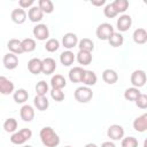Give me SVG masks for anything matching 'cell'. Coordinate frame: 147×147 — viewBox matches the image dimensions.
I'll return each mask as SVG.
<instances>
[{"mask_svg": "<svg viewBox=\"0 0 147 147\" xmlns=\"http://www.w3.org/2000/svg\"><path fill=\"white\" fill-rule=\"evenodd\" d=\"M40 139L41 142L45 147H56L60 144V137L59 134L51 127V126H45L40 130Z\"/></svg>", "mask_w": 147, "mask_h": 147, "instance_id": "1", "label": "cell"}, {"mask_svg": "<svg viewBox=\"0 0 147 147\" xmlns=\"http://www.w3.org/2000/svg\"><path fill=\"white\" fill-rule=\"evenodd\" d=\"M74 95L76 101H78L79 103H87L93 98V91L88 86H80L76 88Z\"/></svg>", "mask_w": 147, "mask_h": 147, "instance_id": "2", "label": "cell"}, {"mask_svg": "<svg viewBox=\"0 0 147 147\" xmlns=\"http://www.w3.org/2000/svg\"><path fill=\"white\" fill-rule=\"evenodd\" d=\"M32 137V131L30 129H22L15 133L11 134L10 137V141L15 145H23L25 141H28L29 139H31Z\"/></svg>", "mask_w": 147, "mask_h": 147, "instance_id": "3", "label": "cell"}, {"mask_svg": "<svg viewBox=\"0 0 147 147\" xmlns=\"http://www.w3.org/2000/svg\"><path fill=\"white\" fill-rule=\"evenodd\" d=\"M114 32L115 31H114V28H113L111 24H109V23H101L96 28L95 34H96V37L100 40H108Z\"/></svg>", "mask_w": 147, "mask_h": 147, "instance_id": "4", "label": "cell"}, {"mask_svg": "<svg viewBox=\"0 0 147 147\" xmlns=\"http://www.w3.org/2000/svg\"><path fill=\"white\" fill-rule=\"evenodd\" d=\"M147 80V75L144 70H134L131 75V84L133 87H142Z\"/></svg>", "mask_w": 147, "mask_h": 147, "instance_id": "5", "label": "cell"}, {"mask_svg": "<svg viewBox=\"0 0 147 147\" xmlns=\"http://www.w3.org/2000/svg\"><path fill=\"white\" fill-rule=\"evenodd\" d=\"M32 33H33V36L36 37V39H38V40H40V41L46 40V39H48V37H49V30H48V28H47L46 24H37V25L33 28Z\"/></svg>", "mask_w": 147, "mask_h": 147, "instance_id": "6", "label": "cell"}, {"mask_svg": "<svg viewBox=\"0 0 147 147\" xmlns=\"http://www.w3.org/2000/svg\"><path fill=\"white\" fill-rule=\"evenodd\" d=\"M78 37L76 33L72 32H68L62 37V45L64 46V48H67L68 51H70L71 48L78 46Z\"/></svg>", "mask_w": 147, "mask_h": 147, "instance_id": "7", "label": "cell"}, {"mask_svg": "<svg viewBox=\"0 0 147 147\" xmlns=\"http://www.w3.org/2000/svg\"><path fill=\"white\" fill-rule=\"evenodd\" d=\"M107 136L111 139V140H119L123 139L124 137V129L123 126L118 125V124H113L108 127L107 130Z\"/></svg>", "mask_w": 147, "mask_h": 147, "instance_id": "8", "label": "cell"}, {"mask_svg": "<svg viewBox=\"0 0 147 147\" xmlns=\"http://www.w3.org/2000/svg\"><path fill=\"white\" fill-rule=\"evenodd\" d=\"M116 25H117V29L119 30V32L127 31L131 28V25H132V18H131V16L130 15H126V14L121 15L119 18L116 22Z\"/></svg>", "mask_w": 147, "mask_h": 147, "instance_id": "9", "label": "cell"}, {"mask_svg": "<svg viewBox=\"0 0 147 147\" xmlns=\"http://www.w3.org/2000/svg\"><path fill=\"white\" fill-rule=\"evenodd\" d=\"M2 62H3V65H5L6 69L14 70L18 65V57L14 53H7V54H5V56L2 59Z\"/></svg>", "mask_w": 147, "mask_h": 147, "instance_id": "10", "label": "cell"}, {"mask_svg": "<svg viewBox=\"0 0 147 147\" xmlns=\"http://www.w3.org/2000/svg\"><path fill=\"white\" fill-rule=\"evenodd\" d=\"M14 83L11 80H9L8 78H6L5 76L0 77V93L3 95H9L10 93L14 92Z\"/></svg>", "mask_w": 147, "mask_h": 147, "instance_id": "11", "label": "cell"}, {"mask_svg": "<svg viewBox=\"0 0 147 147\" xmlns=\"http://www.w3.org/2000/svg\"><path fill=\"white\" fill-rule=\"evenodd\" d=\"M28 70L33 75H39L42 72V60L33 57L28 62Z\"/></svg>", "mask_w": 147, "mask_h": 147, "instance_id": "12", "label": "cell"}, {"mask_svg": "<svg viewBox=\"0 0 147 147\" xmlns=\"http://www.w3.org/2000/svg\"><path fill=\"white\" fill-rule=\"evenodd\" d=\"M84 74H85V69H83L82 67H74L69 71V79L72 83H82Z\"/></svg>", "mask_w": 147, "mask_h": 147, "instance_id": "13", "label": "cell"}, {"mask_svg": "<svg viewBox=\"0 0 147 147\" xmlns=\"http://www.w3.org/2000/svg\"><path fill=\"white\" fill-rule=\"evenodd\" d=\"M133 129L137 132H145L147 131V113L142 114L141 116L137 117L133 121Z\"/></svg>", "mask_w": 147, "mask_h": 147, "instance_id": "14", "label": "cell"}, {"mask_svg": "<svg viewBox=\"0 0 147 147\" xmlns=\"http://www.w3.org/2000/svg\"><path fill=\"white\" fill-rule=\"evenodd\" d=\"M44 17V13L42 10L39 8V6H33L29 9L28 11V18L33 22V23H37V22H40Z\"/></svg>", "mask_w": 147, "mask_h": 147, "instance_id": "15", "label": "cell"}, {"mask_svg": "<svg viewBox=\"0 0 147 147\" xmlns=\"http://www.w3.org/2000/svg\"><path fill=\"white\" fill-rule=\"evenodd\" d=\"M20 116L24 122H31L34 118V109L30 105H24L20 110Z\"/></svg>", "mask_w": 147, "mask_h": 147, "instance_id": "16", "label": "cell"}, {"mask_svg": "<svg viewBox=\"0 0 147 147\" xmlns=\"http://www.w3.org/2000/svg\"><path fill=\"white\" fill-rule=\"evenodd\" d=\"M26 16H28L26 11H25L24 9H22V8H16V9H14V10L11 11V15H10L11 21H13L14 23H16V24H23V23L25 22V20H26Z\"/></svg>", "mask_w": 147, "mask_h": 147, "instance_id": "17", "label": "cell"}, {"mask_svg": "<svg viewBox=\"0 0 147 147\" xmlns=\"http://www.w3.org/2000/svg\"><path fill=\"white\" fill-rule=\"evenodd\" d=\"M56 69V62L52 57H46L42 60V74L44 75H51Z\"/></svg>", "mask_w": 147, "mask_h": 147, "instance_id": "18", "label": "cell"}, {"mask_svg": "<svg viewBox=\"0 0 147 147\" xmlns=\"http://www.w3.org/2000/svg\"><path fill=\"white\" fill-rule=\"evenodd\" d=\"M132 38H133V41L136 44H139V45H142L145 42H147V31L142 28H138L133 31V34H132Z\"/></svg>", "mask_w": 147, "mask_h": 147, "instance_id": "19", "label": "cell"}, {"mask_svg": "<svg viewBox=\"0 0 147 147\" xmlns=\"http://www.w3.org/2000/svg\"><path fill=\"white\" fill-rule=\"evenodd\" d=\"M7 47L9 49L10 53H14L16 55L18 54H22L24 53L23 51V46H22V40H18V39H10L7 44Z\"/></svg>", "mask_w": 147, "mask_h": 147, "instance_id": "20", "label": "cell"}, {"mask_svg": "<svg viewBox=\"0 0 147 147\" xmlns=\"http://www.w3.org/2000/svg\"><path fill=\"white\" fill-rule=\"evenodd\" d=\"M92 53L91 52H86V51H79L76 54V60L79 64L82 65H88L92 62Z\"/></svg>", "mask_w": 147, "mask_h": 147, "instance_id": "21", "label": "cell"}, {"mask_svg": "<svg viewBox=\"0 0 147 147\" xmlns=\"http://www.w3.org/2000/svg\"><path fill=\"white\" fill-rule=\"evenodd\" d=\"M102 79H103L105 83H107L109 85H113L118 80V75L113 69H106L102 72Z\"/></svg>", "mask_w": 147, "mask_h": 147, "instance_id": "22", "label": "cell"}, {"mask_svg": "<svg viewBox=\"0 0 147 147\" xmlns=\"http://www.w3.org/2000/svg\"><path fill=\"white\" fill-rule=\"evenodd\" d=\"M75 60H76V55H75L71 51H64V52H62L61 55H60V62H61L64 67L71 65Z\"/></svg>", "mask_w": 147, "mask_h": 147, "instance_id": "23", "label": "cell"}, {"mask_svg": "<svg viewBox=\"0 0 147 147\" xmlns=\"http://www.w3.org/2000/svg\"><path fill=\"white\" fill-rule=\"evenodd\" d=\"M33 103H34V107L40 110V111H44L48 108L49 106V102H48V99L44 95H36L34 99H33Z\"/></svg>", "mask_w": 147, "mask_h": 147, "instance_id": "24", "label": "cell"}, {"mask_svg": "<svg viewBox=\"0 0 147 147\" xmlns=\"http://www.w3.org/2000/svg\"><path fill=\"white\" fill-rule=\"evenodd\" d=\"M98 82V77L95 75L94 71H91V70H85V74H84V77H83V84H85V86H93L95 85Z\"/></svg>", "mask_w": 147, "mask_h": 147, "instance_id": "25", "label": "cell"}, {"mask_svg": "<svg viewBox=\"0 0 147 147\" xmlns=\"http://www.w3.org/2000/svg\"><path fill=\"white\" fill-rule=\"evenodd\" d=\"M67 85V80L62 75H54L51 78V86L52 88H57V90H62L63 87H65Z\"/></svg>", "mask_w": 147, "mask_h": 147, "instance_id": "26", "label": "cell"}, {"mask_svg": "<svg viewBox=\"0 0 147 147\" xmlns=\"http://www.w3.org/2000/svg\"><path fill=\"white\" fill-rule=\"evenodd\" d=\"M13 98H14V101L16 103H24L29 99V93L24 88H18V90H16L14 92Z\"/></svg>", "mask_w": 147, "mask_h": 147, "instance_id": "27", "label": "cell"}, {"mask_svg": "<svg viewBox=\"0 0 147 147\" xmlns=\"http://www.w3.org/2000/svg\"><path fill=\"white\" fill-rule=\"evenodd\" d=\"M140 94H141V93H140L139 88H137V87H130V88H126V90H125V92H124V98H125L127 101H134V102H136V100L139 98Z\"/></svg>", "mask_w": 147, "mask_h": 147, "instance_id": "28", "label": "cell"}, {"mask_svg": "<svg viewBox=\"0 0 147 147\" xmlns=\"http://www.w3.org/2000/svg\"><path fill=\"white\" fill-rule=\"evenodd\" d=\"M78 48L79 51H86L92 53V51L94 49V42L88 38H83L78 42Z\"/></svg>", "mask_w": 147, "mask_h": 147, "instance_id": "29", "label": "cell"}, {"mask_svg": "<svg viewBox=\"0 0 147 147\" xmlns=\"http://www.w3.org/2000/svg\"><path fill=\"white\" fill-rule=\"evenodd\" d=\"M108 42L110 44V46L113 47H119L123 45L124 42V37L119 33V32H114L111 34V37L108 39Z\"/></svg>", "mask_w": 147, "mask_h": 147, "instance_id": "30", "label": "cell"}, {"mask_svg": "<svg viewBox=\"0 0 147 147\" xmlns=\"http://www.w3.org/2000/svg\"><path fill=\"white\" fill-rule=\"evenodd\" d=\"M16 129H17V121L15 118L10 117L3 122V130L7 133H15Z\"/></svg>", "mask_w": 147, "mask_h": 147, "instance_id": "31", "label": "cell"}, {"mask_svg": "<svg viewBox=\"0 0 147 147\" xmlns=\"http://www.w3.org/2000/svg\"><path fill=\"white\" fill-rule=\"evenodd\" d=\"M39 8L42 10L44 14H51L54 10V5L51 0H39L38 1Z\"/></svg>", "mask_w": 147, "mask_h": 147, "instance_id": "32", "label": "cell"}, {"mask_svg": "<svg viewBox=\"0 0 147 147\" xmlns=\"http://www.w3.org/2000/svg\"><path fill=\"white\" fill-rule=\"evenodd\" d=\"M22 46H23V51L26 53L33 52L36 49V41L32 38H25L22 40Z\"/></svg>", "mask_w": 147, "mask_h": 147, "instance_id": "33", "label": "cell"}, {"mask_svg": "<svg viewBox=\"0 0 147 147\" xmlns=\"http://www.w3.org/2000/svg\"><path fill=\"white\" fill-rule=\"evenodd\" d=\"M59 47H60V42H59L57 39H54V38L48 39V40L46 41V44H45V49H46L47 52H49V53L56 52V51L59 49Z\"/></svg>", "mask_w": 147, "mask_h": 147, "instance_id": "34", "label": "cell"}, {"mask_svg": "<svg viewBox=\"0 0 147 147\" xmlns=\"http://www.w3.org/2000/svg\"><path fill=\"white\" fill-rule=\"evenodd\" d=\"M115 9L117 10V13H125L126 9L129 8V1L127 0H115L113 2Z\"/></svg>", "mask_w": 147, "mask_h": 147, "instance_id": "35", "label": "cell"}, {"mask_svg": "<svg viewBox=\"0 0 147 147\" xmlns=\"http://www.w3.org/2000/svg\"><path fill=\"white\" fill-rule=\"evenodd\" d=\"M36 92L37 95H44L46 96V93L48 92V84L45 80H40L36 85Z\"/></svg>", "mask_w": 147, "mask_h": 147, "instance_id": "36", "label": "cell"}, {"mask_svg": "<svg viewBox=\"0 0 147 147\" xmlns=\"http://www.w3.org/2000/svg\"><path fill=\"white\" fill-rule=\"evenodd\" d=\"M103 14H105V16L108 17V18H114V17H116V16L118 15V13H117V10L115 9L113 2L106 5V7H105V9H103Z\"/></svg>", "mask_w": 147, "mask_h": 147, "instance_id": "37", "label": "cell"}, {"mask_svg": "<svg viewBox=\"0 0 147 147\" xmlns=\"http://www.w3.org/2000/svg\"><path fill=\"white\" fill-rule=\"evenodd\" d=\"M51 96L53 100L57 101V102H61L64 100V93L62 90H57V88H52L51 90Z\"/></svg>", "mask_w": 147, "mask_h": 147, "instance_id": "38", "label": "cell"}, {"mask_svg": "<svg viewBox=\"0 0 147 147\" xmlns=\"http://www.w3.org/2000/svg\"><path fill=\"white\" fill-rule=\"evenodd\" d=\"M122 147H138V140L134 137H126L122 139Z\"/></svg>", "mask_w": 147, "mask_h": 147, "instance_id": "39", "label": "cell"}, {"mask_svg": "<svg viewBox=\"0 0 147 147\" xmlns=\"http://www.w3.org/2000/svg\"><path fill=\"white\" fill-rule=\"evenodd\" d=\"M136 106L140 109H147V94H140L136 100Z\"/></svg>", "mask_w": 147, "mask_h": 147, "instance_id": "40", "label": "cell"}, {"mask_svg": "<svg viewBox=\"0 0 147 147\" xmlns=\"http://www.w3.org/2000/svg\"><path fill=\"white\" fill-rule=\"evenodd\" d=\"M33 3H34V0H20L18 1V5H20V8L22 9H26V8H31L33 7Z\"/></svg>", "mask_w": 147, "mask_h": 147, "instance_id": "41", "label": "cell"}, {"mask_svg": "<svg viewBox=\"0 0 147 147\" xmlns=\"http://www.w3.org/2000/svg\"><path fill=\"white\" fill-rule=\"evenodd\" d=\"M91 2H92L93 6H98V7H99V6L105 5V3H106V0H99V1H94V0H92Z\"/></svg>", "mask_w": 147, "mask_h": 147, "instance_id": "42", "label": "cell"}, {"mask_svg": "<svg viewBox=\"0 0 147 147\" xmlns=\"http://www.w3.org/2000/svg\"><path fill=\"white\" fill-rule=\"evenodd\" d=\"M101 147H116V146H115V144L111 142V141H105V142H102Z\"/></svg>", "mask_w": 147, "mask_h": 147, "instance_id": "43", "label": "cell"}, {"mask_svg": "<svg viewBox=\"0 0 147 147\" xmlns=\"http://www.w3.org/2000/svg\"><path fill=\"white\" fill-rule=\"evenodd\" d=\"M85 147H98L95 144H92V142H88V144H86L85 145Z\"/></svg>", "mask_w": 147, "mask_h": 147, "instance_id": "44", "label": "cell"}, {"mask_svg": "<svg viewBox=\"0 0 147 147\" xmlns=\"http://www.w3.org/2000/svg\"><path fill=\"white\" fill-rule=\"evenodd\" d=\"M142 147H147V138L145 139V141H144V146Z\"/></svg>", "mask_w": 147, "mask_h": 147, "instance_id": "45", "label": "cell"}, {"mask_svg": "<svg viewBox=\"0 0 147 147\" xmlns=\"http://www.w3.org/2000/svg\"><path fill=\"white\" fill-rule=\"evenodd\" d=\"M23 147H32V146H30V145H25V146H23Z\"/></svg>", "mask_w": 147, "mask_h": 147, "instance_id": "46", "label": "cell"}, {"mask_svg": "<svg viewBox=\"0 0 147 147\" xmlns=\"http://www.w3.org/2000/svg\"><path fill=\"white\" fill-rule=\"evenodd\" d=\"M64 147H71V146H64Z\"/></svg>", "mask_w": 147, "mask_h": 147, "instance_id": "47", "label": "cell"}]
</instances>
